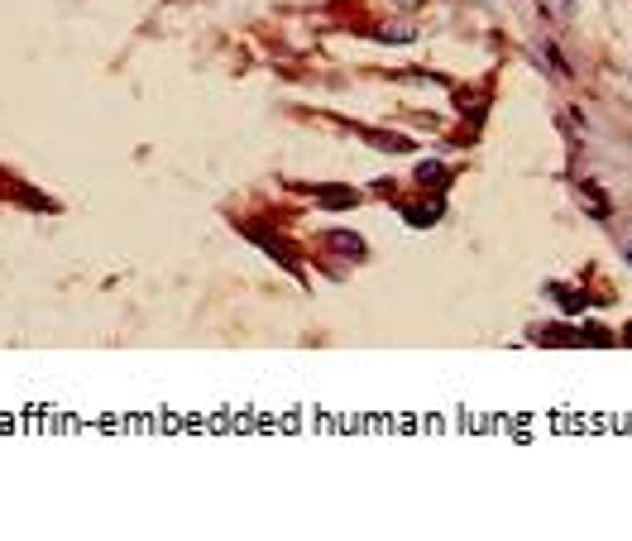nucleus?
<instances>
[{
  "label": "nucleus",
  "instance_id": "f257e3e1",
  "mask_svg": "<svg viewBox=\"0 0 632 541\" xmlns=\"http://www.w3.org/2000/svg\"><path fill=\"white\" fill-rule=\"evenodd\" d=\"M330 249H340V254H364V240H359V235H345V230H335V235H330Z\"/></svg>",
  "mask_w": 632,
  "mask_h": 541
},
{
  "label": "nucleus",
  "instance_id": "f03ea898",
  "mask_svg": "<svg viewBox=\"0 0 632 541\" xmlns=\"http://www.w3.org/2000/svg\"><path fill=\"white\" fill-rule=\"evenodd\" d=\"M556 298H560V307H565V312H570V316H575V312H584V307H589V298H584V293H565V288H556Z\"/></svg>",
  "mask_w": 632,
  "mask_h": 541
},
{
  "label": "nucleus",
  "instance_id": "7ed1b4c3",
  "mask_svg": "<svg viewBox=\"0 0 632 541\" xmlns=\"http://www.w3.org/2000/svg\"><path fill=\"white\" fill-rule=\"evenodd\" d=\"M316 201H321V206H330V211H340V206H355V192H321Z\"/></svg>",
  "mask_w": 632,
  "mask_h": 541
},
{
  "label": "nucleus",
  "instance_id": "20e7f679",
  "mask_svg": "<svg viewBox=\"0 0 632 541\" xmlns=\"http://www.w3.org/2000/svg\"><path fill=\"white\" fill-rule=\"evenodd\" d=\"M584 201H589V211H594V216H608V201H604V192L594 187V182H584Z\"/></svg>",
  "mask_w": 632,
  "mask_h": 541
},
{
  "label": "nucleus",
  "instance_id": "39448f33",
  "mask_svg": "<svg viewBox=\"0 0 632 541\" xmlns=\"http://www.w3.org/2000/svg\"><path fill=\"white\" fill-rule=\"evenodd\" d=\"M403 216L412 220V225H431V220H436V206H408Z\"/></svg>",
  "mask_w": 632,
  "mask_h": 541
},
{
  "label": "nucleus",
  "instance_id": "423d86ee",
  "mask_svg": "<svg viewBox=\"0 0 632 541\" xmlns=\"http://www.w3.org/2000/svg\"><path fill=\"white\" fill-rule=\"evenodd\" d=\"M441 178H445V173H441L436 163H422V168H417V182H441Z\"/></svg>",
  "mask_w": 632,
  "mask_h": 541
},
{
  "label": "nucleus",
  "instance_id": "0eeeda50",
  "mask_svg": "<svg viewBox=\"0 0 632 541\" xmlns=\"http://www.w3.org/2000/svg\"><path fill=\"white\" fill-rule=\"evenodd\" d=\"M408 5H417V0H408Z\"/></svg>",
  "mask_w": 632,
  "mask_h": 541
},
{
  "label": "nucleus",
  "instance_id": "6e6552de",
  "mask_svg": "<svg viewBox=\"0 0 632 541\" xmlns=\"http://www.w3.org/2000/svg\"><path fill=\"white\" fill-rule=\"evenodd\" d=\"M628 264H632V254H628Z\"/></svg>",
  "mask_w": 632,
  "mask_h": 541
}]
</instances>
